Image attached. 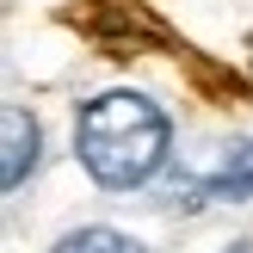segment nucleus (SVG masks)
<instances>
[{"instance_id":"2","label":"nucleus","mask_w":253,"mask_h":253,"mask_svg":"<svg viewBox=\"0 0 253 253\" xmlns=\"http://www.w3.org/2000/svg\"><path fill=\"white\" fill-rule=\"evenodd\" d=\"M0 130H6V167H0V185H6V192H19V185L31 179L37 155H43V124L31 118V105H6Z\"/></svg>"},{"instance_id":"1","label":"nucleus","mask_w":253,"mask_h":253,"mask_svg":"<svg viewBox=\"0 0 253 253\" xmlns=\"http://www.w3.org/2000/svg\"><path fill=\"white\" fill-rule=\"evenodd\" d=\"M74 155L105 192H136L173 161V118L148 93L111 86V93L86 99L74 118Z\"/></svg>"},{"instance_id":"4","label":"nucleus","mask_w":253,"mask_h":253,"mask_svg":"<svg viewBox=\"0 0 253 253\" xmlns=\"http://www.w3.org/2000/svg\"><path fill=\"white\" fill-rule=\"evenodd\" d=\"M49 253H148L136 235H124V229H105V222H86V229H68Z\"/></svg>"},{"instance_id":"5","label":"nucleus","mask_w":253,"mask_h":253,"mask_svg":"<svg viewBox=\"0 0 253 253\" xmlns=\"http://www.w3.org/2000/svg\"><path fill=\"white\" fill-rule=\"evenodd\" d=\"M222 253H253V241H229V247H222Z\"/></svg>"},{"instance_id":"3","label":"nucleus","mask_w":253,"mask_h":253,"mask_svg":"<svg viewBox=\"0 0 253 253\" xmlns=\"http://www.w3.org/2000/svg\"><path fill=\"white\" fill-rule=\"evenodd\" d=\"M198 185H204V198H222V204H253V136L222 142Z\"/></svg>"}]
</instances>
